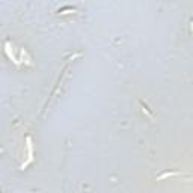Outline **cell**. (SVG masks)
I'll use <instances>...</instances> for the list:
<instances>
[{"label": "cell", "instance_id": "cell-5", "mask_svg": "<svg viewBox=\"0 0 193 193\" xmlns=\"http://www.w3.org/2000/svg\"><path fill=\"white\" fill-rule=\"evenodd\" d=\"M21 56H23V59H26L24 62L27 63V65H32V62H30V59H29V56H27V53H26V50H21Z\"/></svg>", "mask_w": 193, "mask_h": 193}, {"label": "cell", "instance_id": "cell-4", "mask_svg": "<svg viewBox=\"0 0 193 193\" xmlns=\"http://www.w3.org/2000/svg\"><path fill=\"white\" fill-rule=\"evenodd\" d=\"M178 175V172H165V174H161L160 176H157V180H165V178H170V176H176Z\"/></svg>", "mask_w": 193, "mask_h": 193}, {"label": "cell", "instance_id": "cell-2", "mask_svg": "<svg viewBox=\"0 0 193 193\" xmlns=\"http://www.w3.org/2000/svg\"><path fill=\"white\" fill-rule=\"evenodd\" d=\"M9 47H11V44H9V42H5V51H6L8 58L11 59V60H12V62H14L15 65H20V60H17V59H15V56H14V54L11 53V48H9Z\"/></svg>", "mask_w": 193, "mask_h": 193}, {"label": "cell", "instance_id": "cell-6", "mask_svg": "<svg viewBox=\"0 0 193 193\" xmlns=\"http://www.w3.org/2000/svg\"><path fill=\"white\" fill-rule=\"evenodd\" d=\"M2 152H3V150H2V148H0V154H2Z\"/></svg>", "mask_w": 193, "mask_h": 193}, {"label": "cell", "instance_id": "cell-1", "mask_svg": "<svg viewBox=\"0 0 193 193\" xmlns=\"http://www.w3.org/2000/svg\"><path fill=\"white\" fill-rule=\"evenodd\" d=\"M26 143H27V160L21 165V170H24V168H27L32 161H33V145H32V137H26Z\"/></svg>", "mask_w": 193, "mask_h": 193}, {"label": "cell", "instance_id": "cell-3", "mask_svg": "<svg viewBox=\"0 0 193 193\" xmlns=\"http://www.w3.org/2000/svg\"><path fill=\"white\" fill-rule=\"evenodd\" d=\"M77 9L74 8H65V9H59L58 14L59 15H69V14H76Z\"/></svg>", "mask_w": 193, "mask_h": 193}]
</instances>
